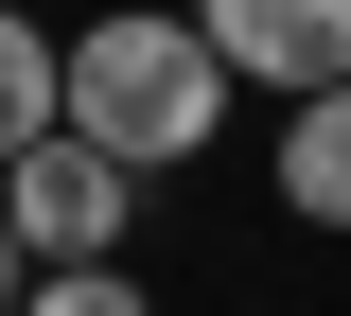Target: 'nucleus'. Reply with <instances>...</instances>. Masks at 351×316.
Listing matches in <instances>:
<instances>
[{
	"label": "nucleus",
	"instance_id": "nucleus-1",
	"mask_svg": "<svg viewBox=\"0 0 351 316\" xmlns=\"http://www.w3.org/2000/svg\"><path fill=\"white\" fill-rule=\"evenodd\" d=\"M53 123L106 141L123 176H176L228 141V53L193 36V0H106L88 36H53Z\"/></svg>",
	"mask_w": 351,
	"mask_h": 316
},
{
	"label": "nucleus",
	"instance_id": "nucleus-2",
	"mask_svg": "<svg viewBox=\"0 0 351 316\" xmlns=\"http://www.w3.org/2000/svg\"><path fill=\"white\" fill-rule=\"evenodd\" d=\"M0 228H18V246H36V264H123V228H141V176L123 158H106V141H18V158H0Z\"/></svg>",
	"mask_w": 351,
	"mask_h": 316
},
{
	"label": "nucleus",
	"instance_id": "nucleus-3",
	"mask_svg": "<svg viewBox=\"0 0 351 316\" xmlns=\"http://www.w3.org/2000/svg\"><path fill=\"white\" fill-rule=\"evenodd\" d=\"M193 36L228 53V88H351V0H193Z\"/></svg>",
	"mask_w": 351,
	"mask_h": 316
},
{
	"label": "nucleus",
	"instance_id": "nucleus-4",
	"mask_svg": "<svg viewBox=\"0 0 351 316\" xmlns=\"http://www.w3.org/2000/svg\"><path fill=\"white\" fill-rule=\"evenodd\" d=\"M263 176H281L299 228H351V88H299V106H281V158H263Z\"/></svg>",
	"mask_w": 351,
	"mask_h": 316
},
{
	"label": "nucleus",
	"instance_id": "nucleus-5",
	"mask_svg": "<svg viewBox=\"0 0 351 316\" xmlns=\"http://www.w3.org/2000/svg\"><path fill=\"white\" fill-rule=\"evenodd\" d=\"M18 141H53V36L0 0V158H18Z\"/></svg>",
	"mask_w": 351,
	"mask_h": 316
},
{
	"label": "nucleus",
	"instance_id": "nucleus-6",
	"mask_svg": "<svg viewBox=\"0 0 351 316\" xmlns=\"http://www.w3.org/2000/svg\"><path fill=\"white\" fill-rule=\"evenodd\" d=\"M18 316H158V281H123V264H36Z\"/></svg>",
	"mask_w": 351,
	"mask_h": 316
},
{
	"label": "nucleus",
	"instance_id": "nucleus-7",
	"mask_svg": "<svg viewBox=\"0 0 351 316\" xmlns=\"http://www.w3.org/2000/svg\"><path fill=\"white\" fill-rule=\"evenodd\" d=\"M18 281H36V246H18V228H0V316H18Z\"/></svg>",
	"mask_w": 351,
	"mask_h": 316
}]
</instances>
